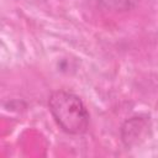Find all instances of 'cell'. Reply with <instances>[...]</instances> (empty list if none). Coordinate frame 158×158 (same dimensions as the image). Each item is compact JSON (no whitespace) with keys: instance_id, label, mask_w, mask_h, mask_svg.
<instances>
[{"instance_id":"obj_2","label":"cell","mask_w":158,"mask_h":158,"mask_svg":"<svg viewBox=\"0 0 158 158\" xmlns=\"http://www.w3.org/2000/svg\"><path fill=\"white\" fill-rule=\"evenodd\" d=\"M147 128L148 120L142 118L141 116L132 117L131 120L126 121L122 126V141L126 146H132L133 143H137L138 138L142 137Z\"/></svg>"},{"instance_id":"obj_1","label":"cell","mask_w":158,"mask_h":158,"mask_svg":"<svg viewBox=\"0 0 158 158\" xmlns=\"http://www.w3.org/2000/svg\"><path fill=\"white\" fill-rule=\"evenodd\" d=\"M48 109L56 123L68 135H83L88 131L90 114L83 100L64 89L53 91L48 98Z\"/></svg>"}]
</instances>
